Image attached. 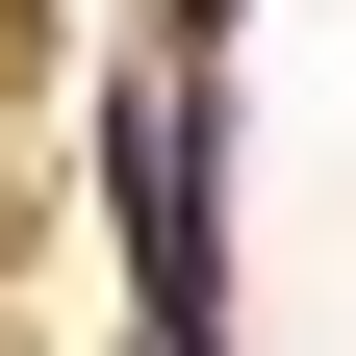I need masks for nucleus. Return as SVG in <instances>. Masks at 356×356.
Here are the masks:
<instances>
[{"label": "nucleus", "instance_id": "f257e3e1", "mask_svg": "<svg viewBox=\"0 0 356 356\" xmlns=\"http://www.w3.org/2000/svg\"><path fill=\"white\" fill-rule=\"evenodd\" d=\"M153 356H178V331H153Z\"/></svg>", "mask_w": 356, "mask_h": 356}]
</instances>
